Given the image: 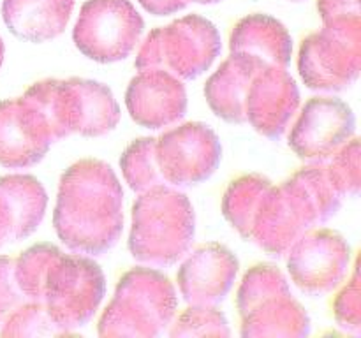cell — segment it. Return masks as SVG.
I'll return each instance as SVG.
<instances>
[{"label": "cell", "instance_id": "ba28073f", "mask_svg": "<svg viewBox=\"0 0 361 338\" xmlns=\"http://www.w3.org/2000/svg\"><path fill=\"white\" fill-rule=\"evenodd\" d=\"M104 292V273L95 261L60 252L46 273L41 303L59 326L73 333L94 317Z\"/></svg>", "mask_w": 361, "mask_h": 338}, {"label": "cell", "instance_id": "9a60e30c", "mask_svg": "<svg viewBox=\"0 0 361 338\" xmlns=\"http://www.w3.org/2000/svg\"><path fill=\"white\" fill-rule=\"evenodd\" d=\"M300 108V90L288 67L267 65L247 92L245 123L268 139H279Z\"/></svg>", "mask_w": 361, "mask_h": 338}, {"label": "cell", "instance_id": "d6a6232c", "mask_svg": "<svg viewBox=\"0 0 361 338\" xmlns=\"http://www.w3.org/2000/svg\"><path fill=\"white\" fill-rule=\"evenodd\" d=\"M187 2H196V4H217L221 0H187Z\"/></svg>", "mask_w": 361, "mask_h": 338}, {"label": "cell", "instance_id": "44dd1931", "mask_svg": "<svg viewBox=\"0 0 361 338\" xmlns=\"http://www.w3.org/2000/svg\"><path fill=\"white\" fill-rule=\"evenodd\" d=\"M229 49L254 56L267 65L288 67L293 56V39L288 28L274 16L249 14L233 28Z\"/></svg>", "mask_w": 361, "mask_h": 338}, {"label": "cell", "instance_id": "3957f363", "mask_svg": "<svg viewBox=\"0 0 361 338\" xmlns=\"http://www.w3.org/2000/svg\"><path fill=\"white\" fill-rule=\"evenodd\" d=\"M196 234V215L189 197L161 185L140 194L133 206L129 252L137 263L168 268L185 257Z\"/></svg>", "mask_w": 361, "mask_h": 338}, {"label": "cell", "instance_id": "7c38bea8", "mask_svg": "<svg viewBox=\"0 0 361 338\" xmlns=\"http://www.w3.org/2000/svg\"><path fill=\"white\" fill-rule=\"evenodd\" d=\"M355 130L351 106L335 97H312L293 123L288 143L303 161L324 162L355 137Z\"/></svg>", "mask_w": 361, "mask_h": 338}, {"label": "cell", "instance_id": "9c48e42d", "mask_svg": "<svg viewBox=\"0 0 361 338\" xmlns=\"http://www.w3.org/2000/svg\"><path fill=\"white\" fill-rule=\"evenodd\" d=\"M145 21L130 0H87L73 30L87 58L113 63L127 58L140 42Z\"/></svg>", "mask_w": 361, "mask_h": 338}, {"label": "cell", "instance_id": "8fae6325", "mask_svg": "<svg viewBox=\"0 0 361 338\" xmlns=\"http://www.w3.org/2000/svg\"><path fill=\"white\" fill-rule=\"evenodd\" d=\"M291 280L302 292L324 296L337 289L351 264V246L334 229L314 227L288 250Z\"/></svg>", "mask_w": 361, "mask_h": 338}, {"label": "cell", "instance_id": "f1b7e54d", "mask_svg": "<svg viewBox=\"0 0 361 338\" xmlns=\"http://www.w3.org/2000/svg\"><path fill=\"white\" fill-rule=\"evenodd\" d=\"M23 303H27L16 278V261L0 256V326Z\"/></svg>", "mask_w": 361, "mask_h": 338}, {"label": "cell", "instance_id": "484cf974", "mask_svg": "<svg viewBox=\"0 0 361 338\" xmlns=\"http://www.w3.org/2000/svg\"><path fill=\"white\" fill-rule=\"evenodd\" d=\"M229 324L215 305H190L171 323V337H229Z\"/></svg>", "mask_w": 361, "mask_h": 338}, {"label": "cell", "instance_id": "ac0fdd59", "mask_svg": "<svg viewBox=\"0 0 361 338\" xmlns=\"http://www.w3.org/2000/svg\"><path fill=\"white\" fill-rule=\"evenodd\" d=\"M48 196L37 178L30 175H6L0 178V249L30 236L44 218Z\"/></svg>", "mask_w": 361, "mask_h": 338}, {"label": "cell", "instance_id": "7a4b0ae2", "mask_svg": "<svg viewBox=\"0 0 361 338\" xmlns=\"http://www.w3.org/2000/svg\"><path fill=\"white\" fill-rule=\"evenodd\" d=\"M341 189L326 162L298 169L264 196L247 242L275 257H284L307 231L330 220L341 208Z\"/></svg>", "mask_w": 361, "mask_h": 338}, {"label": "cell", "instance_id": "cb8c5ba5", "mask_svg": "<svg viewBox=\"0 0 361 338\" xmlns=\"http://www.w3.org/2000/svg\"><path fill=\"white\" fill-rule=\"evenodd\" d=\"M60 252L62 250L51 243H37L25 250L18 259H14L16 261L18 285L27 301L41 303L46 273Z\"/></svg>", "mask_w": 361, "mask_h": 338}, {"label": "cell", "instance_id": "836d02e7", "mask_svg": "<svg viewBox=\"0 0 361 338\" xmlns=\"http://www.w3.org/2000/svg\"><path fill=\"white\" fill-rule=\"evenodd\" d=\"M293 2H298V0H293Z\"/></svg>", "mask_w": 361, "mask_h": 338}, {"label": "cell", "instance_id": "5b68a950", "mask_svg": "<svg viewBox=\"0 0 361 338\" xmlns=\"http://www.w3.org/2000/svg\"><path fill=\"white\" fill-rule=\"evenodd\" d=\"M242 337H305L310 319L296 301L277 266L256 264L243 277L236 294Z\"/></svg>", "mask_w": 361, "mask_h": 338}, {"label": "cell", "instance_id": "30bf717a", "mask_svg": "<svg viewBox=\"0 0 361 338\" xmlns=\"http://www.w3.org/2000/svg\"><path fill=\"white\" fill-rule=\"evenodd\" d=\"M155 155L164 185L180 189L200 185L217 171L222 144L210 127L189 122L155 137Z\"/></svg>", "mask_w": 361, "mask_h": 338}, {"label": "cell", "instance_id": "4dcf8cb0", "mask_svg": "<svg viewBox=\"0 0 361 338\" xmlns=\"http://www.w3.org/2000/svg\"><path fill=\"white\" fill-rule=\"evenodd\" d=\"M145 11L155 16H168V14H175L178 11L185 9L187 0H137Z\"/></svg>", "mask_w": 361, "mask_h": 338}, {"label": "cell", "instance_id": "7402d4cb", "mask_svg": "<svg viewBox=\"0 0 361 338\" xmlns=\"http://www.w3.org/2000/svg\"><path fill=\"white\" fill-rule=\"evenodd\" d=\"M274 183L261 175H243L231 182L222 199V211L229 224L243 236L249 238L250 229L256 220L264 196Z\"/></svg>", "mask_w": 361, "mask_h": 338}, {"label": "cell", "instance_id": "1f68e13d", "mask_svg": "<svg viewBox=\"0 0 361 338\" xmlns=\"http://www.w3.org/2000/svg\"><path fill=\"white\" fill-rule=\"evenodd\" d=\"M4 53H6V46H4L2 37H0V67H2L4 63Z\"/></svg>", "mask_w": 361, "mask_h": 338}, {"label": "cell", "instance_id": "e0dca14e", "mask_svg": "<svg viewBox=\"0 0 361 338\" xmlns=\"http://www.w3.org/2000/svg\"><path fill=\"white\" fill-rule=\"evenodd\" d=\"M130 118L145 129H164L187 113V92L182 81L164 70H140L126 94Z\"/></svg>", "mask_w": 361, "mask_h": 338}, {"label": "cell", "instance_id": "603a6c76", "mask_svg": "<svg viewBox=\"0 0 361 338\" xmlns=\"http://www.w3.org/2000/svg\"><path fill=\"white\" fill-rule=\"evenodd\" d=\"M120 168L127 185L137 194L164 185L155 155V137L133 141L122 154Z\"/></svg>", "mask_w": 361, "mask_h": 338}, {"label": "cell", "instance_id": "5bb4252c", "mask_svg": "<svg viewBox=\"0 0 361 338\" xmlns=\"http://www.w3.org/2000/svg\"><path fill=\"white\" fill-rule=\"evenodd\" d=\"M56 115L63 137H101L120 122V106L106 84L83 77L59 80Z\"/></svg>", "mask_w": 361, "mask_h": 338}, {"label": "cell", "instance_id": "6da1fadb", "mask_svg": "<svg viewBox=\"0 0 361 338\" xmlns=\"http://www.w3.org/2000/svg\"><path fill=\"white\" fill-rule=\"evenodd\" d=\"M53 225L74 254L102 256L123 231V190L118 176L99 158H83L60 178Z\"/></svg>", "mask_w": 361, "mask_h": 338}, {"label": "cell", "instance_id": "2e32d148", "mask_svg": "<svg viewBox=\"0 0 361 338\" xmlns=\"http://www.w3.org/2000/svg\"><path fill=\"white\" fill-rule=\"evenodd\" d=\"M176 282L180 294L189 305H217L229 291L238 275V259L221 243H204L185 254Z\"/></svg>", "mask_w": 361, "mask_h": 338}, {"label": "cell", "instance_id": "4316f807", "mask_svg": "<svg viewBox=\"0 0 361 338\" xmlns=\"http://www.w3.org/2000/svg\"><path fill=\"white\" fill-rule=\"evenodd\" d=\"M326 162L342 196L351 197L360 192V139L351 137L330 161Z\"/></svg>", "mask_w": 361, "mask_h": 338}, {"label": "cell", "instance_id": "277c9868", "mask_svg": "<svg viewBox=\"0 0 361 338\" xmlns=\"http://www.w3.org/2000/svg\"><path fill=\"white\" fill-rule=\"evenodd\" d=\"M176 306V289L164 273L133 268L116 284L97 331L101 337H159L171 326Z\"/></svg>", "mask_w": 361, "mask_h": 338}, {"label": "cell", "instance_id": "8992f818", "mask_svg": "<svg viewBox=\"0 0 361 338\" xmlns=\"http://www.w3.org/2000/svg\"><path fill=\"white\" fill-rule=\"evenodd\" d=\"M222 48L217 27L200 14H187L147 35L136 55L137 70H164L180 81L210 69Z\"/></svg>", "mask_w": 361, "mask_h": 338}, {"label": "cell", "instance_id": "ffe728a7", "mask_svg": "<svg viewBox=\"0 0 361 338\" xmlns=\"http://www.w3.org/2000/svg\"><path fill=\"white\" fill-rule=\"evenodd\" d=\"M74 0H4L2 20L18 39L44 42L66 30Z\"/></svg>", "mask_w": 361, "mask_h": 338}, {"label": "cell", "instance_id": "4fadbf2b", "mask_svg": "<svg viewBox=\"0 0 361 338\" xmlns=\"http://www.w3.org/2000/svg\"><path fill=\"white\" fill-rule=\"evenodd\" d=\"M56 143L51 125L41 109L27 97L0 101V165L32 168Z\"/></svg>", "mask_w": 361, "mask_h": 338}, {"label": "cell", "instance_id": "f546056e", "mask_svg": "<svg viewBox=\"0 0 361 338\" xmlns=\"http://www.w3.org/2000/svg\"><path fill=\"white\" fill-rule=\"evenodd\" d=\"M323 23L342 20H361L360 0H317Z\"/></svg>", "mask_w": 361, "mask_h": 338}, {"label": "cell", "instance_id": "d4e9b609", "mask_svg": "<svg viewBox=\"0 0 361 338\" xmlns=\"http://www.w3.org/2000/svg\"><path fill=\"white\" fill-rule=\"evenodd\" d=\"M2 337H59L69 331L53 320L42 303L27 301L18 306L0 326Z\"/></svg>", "mask_w": 361, "mask_h": 338}, {"label": "cell", "instance_id": "83f0119b", "mask_svg": "<svg viewBox=\"0 0 361 338\" xmlns=\"http://www.w3.org/2000/svg\"><path fill=\"white\" fill-rule=\"evenodd\" d=\"M334 315L341 327L360 334L361 331V285L358 266L353 271L348 285L337 294L334 301Z\"/></svg>", "mask_w": 361, "mask_h": 338}, {"label": "cell", "instance_id": "d6986e66", "mask_svg": "<svg viewBox=\"0 0 361 338\" xmlns=\"http://www.w3.org/2000/svg\"><path fill=\"white\" fill-rule=\"evenodd\" d=\"M267 63L249 55L231 53L204 84L208 106L219 118L245 123V101L250 83Z\"/></svg>", "mask_w": 361, "mask_h": 338}, {"label": "cell", "instance_id": "52a82bcc", "mask_svg": "<svg viewBox=\"0 0 361 338\" xmlns=\"http://www.w3.org/2000/svg\"><path fill=\"white\" fill-rule=\"evenodd\" d=\"M361 69V20L324 23L303 39L298 70L310 90L341 92L351 87Z\"/></svg>", "mask_w": 361, "mask_h": 338}]
</instances>
